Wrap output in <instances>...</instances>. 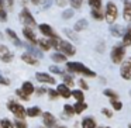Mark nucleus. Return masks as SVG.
Here are the masks:
<instances>
[{
    "label": "nucleus",
    "instance_id": "nucleus-1",
    "mask_svg": "<svg viewBox=\"0 0 131 128\" xmlns=\"http://www.w3.org/2000/svg\"><path fill=\"white\" fill-rule=\"evenodd\" d=\"M66 69H68L69 72L80 73V75L88 76V77H94L96 76V73H94L93 71H90L88 66H85L83 63H80V62H66Z\"/></svg>",
    "mask_w": 131,
    "mask_h": 128
},
{
    "label": "nucleus",
    "instance_id": "nucleus-2",
    "mask_svg": "<svg viewBox=\"0 0 131 128\" xmlns=\"http://www.w3.org/2000/svg\"><path fill=\"white\" fill-rule=\"evenodd\" d=\"M7 108L17 117V120H26L27 114H26V108L23 107L21 104H18L17 101H9L7 103Z\"/></svg>",
    "mask_w": 131,
    "mask_h": 128
},
{
    "label": "nucleus",
    "instance_id": "nucleus-3",
    "mask_svg": "<svg viewBox=\"0 0 131 128\" xmlns=\"http://www.w3.org/2000/svg\"><path fill=\"white\" fill-rule=\"evenodd\" d=\"M117 16H118V10H117V6L111 2H108L107 6H106V11H104V18L108 24H113L116 21Z\"/></svg>",
    "mask_w": 131,
    "mask_h": 128
},
{
    "label": "nucleus",
    "instance_id": "nucleus-4",
    "mask_svg": "<svg viewBox=\"0 0 131 128\" xmlns=\"http://www.w3.org/2000/svg\"><path fill=\"white\" fill-rule=\"evenodd\" d=\"M110 56H111V62L113 63H121L125 56V48L123 45H114L113 49H111Z\"/></svg>",
    "mask_w": 131,
    "mask_h": 128
},
{
    "label": "nucleus",
    "instance_id": "nucleus-5",
    "mask_svg": "<svg viewBox=\"0 0 131 128\" xmlns=\"http://www.w3.org/2000/svg\"><path fill=\"white\" fill-rule=\"evenodd\" d=\"M20 20H21V23H23L26 27H30V28L37 27V21H35V18L32 17V14L30 13L28 9H23V10H21Z\"/></svg>",
    "mask_w": 131,
    "mask_h": 128
},
{
    "label": "nucleus",
    "instance_id": "nucleus-6",
    "mask_svg": "<svg viewBox=\"0 0 131 128\" xmlns=\"http://www.w3.org/2000/svg\"><path fill=\"white\" fill-rule=\"evenodd\" d=\"M57 48L59 49V52H61L62 55H65V56H73V55L76 54V49H75V46L72 45L71 42H68V41L59 40Z\"/></svg>",
    "mask_w": 131,
    "mask_h": 128
},
{
    "label": "nucleus",
    "instance_id": "nucleus-7",
    "mask_svg": "<svg viewBox=\"0 0 131 128\" xmlns=\"http://www.w3.org/2000/svg\"><path fill=\"white\" fill-rule=\"evenodd\" d=\"M120 75L124 80H130L131 79V56L127 61L121 62V68H120Z\"/></svg>",
    "mask_w": 131,
    "mask_h": 128
},
{
    "label": "nucleus",
    "instance_id": "nucleus-8",
    "mask_svg": "<svg viewBox=\"0 0 131 128\" xmlns=\"http://www.w3.org/2000/svg\"><path fill=\"white\" fill-rule=\"evenodd\" d=\"M41 115H42V122L47 128H54L57 125V118H55V115L52 113L47 111V113H42Z\"/></svg>",
    "mask_w": 131,
    "mask_h": 128
},
{
    "label": "nucleus",
    "instance_id": "nucleus-9",
    "mask_svg": "<svg viewBox=\"0 0 131 128\" xmlns=\"http://www.w3.org/2000/svg\"><path fill=\"white\" fill-rule=\"evenodd\" d=\"M40 31L42 32L45 37H48V40H51V38H58V35L55 34V31L52 30V27L48 26V24H40Z\"/></svg>",
    "mask_w": 131,
    "mask_h": 128
},
{
    "label": "nucleus",
    "instance_id": "nucleus-10",
    "mask_svg": "<svg viewBox=\"0 0 131 128\" xmlns=\"http://www.w3.org/2000/svg\"><path fill=\"white\" fill-rule=\"evenodd\" d=\"M0 59L3 62H12V59H13V54L4 45H0Z\"/></svg>",
    "mask_w": 131,
    "mask_h": 128
},
{
    "label": "nucleus",
    "instance_id": "nucleus-11",
    "mask_svg": "<svg viewBox=\"0 0 131 128\" xmlns=\"http://www.w3.org/2000/svg\"><path fill=\"white\" fill-rule=\"evenodd\" d=\"M35 77H37L38 82L41 83H48V85H55V79L48 73H35Z\"/></svg>",
    "mask_w": 131,
    "mask_h": 128
},
{
    "label": "nucleus",
    "instance_id": "nucleus-12",
    "mask_svg": "<svg viewBox=\"0 0 131 128\" xmlns=\"http://www.w3.org/2000/svg\"><path fill=\"white\" fill-rule=\"evenodd\" d=\"M23 35L26 37V40L28 41V42L37 44V37H35V34L32 32V30L30 28V27H24L23 28Z\"/></svg>",
    "mask_w": 131,
    "mask_h": 128
},
{
    "label": "nucleus",
    "instance_id": "nucleus-13",
    "mask_svg": "<svg viewBox=\"0 0 131 128\" xmlns=\"http://www.w3.org/2000/svg\"><path fill=\"white\" fill-rule=\"evenodd\" d=\"M57 93L59 94L61 97H63V99H69V97H71V90H69V87H66L63 83L57 87Z\"/></svg>",
    "mask_w": 131,
    "mask_h": 128
},
{
    "label": "nucleus",
    "instance_id": "nucleus-14",
    "mask_svg": "<svg viewBox=\"0 0 131 128\" xmlns=\"http://www.w3.org/2000/svg\"><path fill=\"white\" fill-rule=\"evenodd\" d=\"M20 90L23 91L24 94H27V96L30 97V96H31V94L35 91V89H34V86H32V83H31V82H24Z\"/></svg>",
    "mask_w": 131,
    "mask_h": 128
},
{
    "label": "nucleus",
    "instance_id": "nucleus-15",
    "mask_svg": "<svg viewBox=\"0 0 131 128\" xmlns=\"http://www.w3.org/2000/svg\"><path fill=\"white\" fill-rule=\"evenodd\" d=\"M124 20L131 21V0H124Z\"/></svg>",
    "mask_w": 131,
    "mask_h": 128
},
{
    "label": "nucleus",
    "instance_id": "nucleus-16",
    "mask_svg": "<svg viewBox=\"0 0 131 128\" xmlns=\"http://www.w3.org/2000/svg\"><path fill=\"white\" fill-rule=\"evenodd\" d=\"M26 114L27 117H31V118H34V117H38L42 114V111H41L40 107H37V106H34V107H30L26 110Z\"/></svg>",
    "mask_w": 131,
    "mask_h": 128
},
{
    "label": "nucleus",
    "instance_id": "nucleus-17",
    "mask_svg": "<svg viewBox=\"0 0 131 128\" xmlns=\"http://www.w3.org/2000/svg\"><path fill=\"white\" fill-rule=\"evenodd\" d=\"M21 59H23L26 63H28V65H38V59H35L34 55L27 54V52H26V54L21 55Z\"/></svg>",
    "mask_w": 131,
    "mask_h": 128
},
{
    "label": "nucleus",
    "instance_id": "nucleus-18",
    "mask_svg": "<svg viewBox=\"0 0 131 128\" xmlns=\"http://www.w3.org/2000/svg\"><path fill=\"white\" fill-rule=\"evenodd\" d=\"M121 45L124 46V48L131 45V27L125 30V32L123 34V44H121Z\"/></svg>",
    "mask_w": 131,
    "mask_h": 128
},
{
    "label": "nucleus",
    "instance_id": "nucleus-19",
    "mask_svg": "<svg viewBox=\"0 0 131 128\" xmlns=\"http://www.w3.org/2000/svg\"><path fill=\"white\" fill-rule=\"evenodd\" d=\"M86 108H88V104H86L85 101H76V104H73L75 114H82Z\"/></svg>",
    "mask_w": 131,
    "mask_h": 128
},
{
    "label": "nucleus",
    "instance_id": "nucleus-20",
    "mask_svg": "<svg viewBox=\"0 0 131 128\" xmlns=\"http://www.w3.org/2000/svg\"><path fill=\"white\" fill-rule=\"evenodd\" d=\"M92 17L94 18V20H103V18H104V11H103L102 10V7H100V9H92Z\"/></svg>",
    "mask_w": 131,
    "mask_h": 128
},
{
    "label": "nucleus",
    "instance_id": "nucleus-21",
    "mask_svg": "<svg viewBox=\"0 0 131 128\" xmlns=\"http://www.w3.org/2000/svg\"><path fill=\"white\" fill-rule=\"evenodd\" d=\"M6 34L9 35V38H10V40H12L13 42H14L16 45H17V46H20V45H21V41L18 40L17 34H16V32L13 31V30H10V28H9V30H6Z\"/></svg>",
    "mask_w": 131,
    "mask_h": 128
},
{
    "label": "nucleus",
    "instance_id": "nucleus-22",
    "mask_svg": "<svg viewBox=\"0 0 131 128\" xmlns=\"http://www.w3.org/2000/svg\"><path fill=\"white\" fill-rule=\"evenodd\" d=\"M82 128H96V121L93 118H85L82 121Z\"/></svg>",
    "mask_w": 131,
    "mask_h": 128
},
{
    "label": "nucleus",
    "instance_id": "nucleus-23",
    "mask_svg": "<svg viewBox=\"0 0 131 128\" xmlns=\"http://www.w3.org/2000/svg\"><path fill=\"white\" fill-rule=\"evenodd\" d=\"M52 61L54 62H57V63H62V62H66V56L65 55H62L61 52H55L54 55H52Z\"/></svg>",
    "mask_w": 131,
    "mask_h": 128
},
{
    "label": "nucleus",
    "instance_id": "nucleus-24",
    "mask_svg": "<svg viewBox=\"0 0 131 128\" xmlns=\"http://www.w3.org/2000/svg\"><path fill=\"white\" fill-rule=\"evenodd\" d=\"M37 45L40 46L42 51H49V49H51V45H49L48 40H37Z\"/></svg>",
    "mask_w": 131,
    "mask_h": 128
},
{
    "label": "nucleus",
    "instance_id": "nucleus-25",
    "mask_svg": "<svg viewBox=\"0 0 131 128\" xmlns=\"http://www.w3.org/2000/svg\"><path fill=\"white\" fill-rule=\"evenodd\" d=\"M86 27H88V21H86L85 18H82V20L76 21V24H75V31H82Z\"/></svg>",
    "mask_w": 131,
    "mask_h": 128
},
{
    "label": "nucleus",
    "instance_id": "nucleus-26",
    "mask_svg": "<svg viewBox=\"0 0 131 128\" xmlns=\"http://www.w3.org/2000/svg\"><path fill=\"white\" fill-rule=\"evenodd\" d=\"M104 96L110 97V100H118V94H117V91L111 90V89H104Z\"/></svg>",
    "mask_w": 131,
    "mask_h": 128
},
{
    "label": "nucleus",
    "instance_id": "nucleus-27",
    "mask_svg": "<svg viewBox=\"0 0 131 128\" xmlns=\"http://www.w3.org/2000/svg\"><path fill=\"white\" fill-rule=\"evenodd\" d=\"M71 96H73L76 99V101H85V94L82 90H73L71 93Z\"/></svg>",
    "mask_w": 131,
    "mask_h": 128
},
{
    "label": "nucleus",
    "instance_id": "nucleus-28",
    "mask_svg": "<svg viewBox=\"0 0 131 128\" xmlns=\"http://www.w3.org/2000/svg\"><path fill=\"white\" fill-rule=\"evenodd\" d=\"M110 31H111V34L114 35V37H123V28L120 26H111V28H110Z\"/></svg>",
    "mask_w": 131,
    "mask_h": 128
},
{
    "label": "nucleus",
    "instance_id": "nucleus-29",
    "mask_svg": "<svg viewBox=\"0 0 131 128\" xmlns=\"http://www.w3.org/2000/svg\"><path fill=\"white\" fill-rule=\"evenodd\" d=\"M6 20H7V13L4 10L3 0H0V21H6Z\"/></svg>",
    "mask_w": 131,
    "mask_h": 128
},
{
    "label": "nucleus",
    "instance_id": "nucleus-30",
    "mask_svg": "<svg viewBox=\"0 0 131 128\" xmlns=\"http://www.w3.org/2000/svg\"><path fill=\"white\" fill-rule=\"evenodd\" d=\"M63 113H65V115H69V117H72V115L75 114L73 106H71V104H65V106H63Z\"/></svg>",
    "mask_w": 131,
    "mask_h": 128
},
{
    "label": "nucleus",
    "instance_id": "nucleus-31",
    "mask_svg": "<svg viewBox=\"0 0 131 128\" xmlns=\"http://www.w3.org/2000/svg\"><path fill=\"white\" fill-rule=\"evenodd\" d=\"M0 128H14V125H13V122L10 121V120L3 118L0 121Z\"/></svg>",
    "mask_w": 131,
    "mask_h": 128
},
{
    "label": "nucleus",
    "instance_id": "nucleus-32",
    "mask_svg": "<svg viewBox=\"0 0 131 128\" xmlns=\"http://www.w3.org/2000/svg\"><path fill=\"white\" fill-rule=\"evenodd\" d=\"M110 104H111V107H113L116 111H120L123 108V104H121L120 100H110Z\"/></svg>",
    "mask_w": 131,
    "mask_h": 128
},
{
    "label": "nucleus",
    "instance_id": "nucleus-33",
    "mask_svg": "<svg viewBox=\"0 0 131 128\" xmlns=\"http://www.w3.org/2000/svg\"><path fill=\"white\" fill-rule=\"evenodd\" d=\"M13 125H14V128H28L26 120H16Z\"/></svg>",
    "mask_w": 131,
    "mask_h": 128
},
{
    "label": "nucleus",
    "instance_id": "nucleus-34",
    "mask_svg": "<svg viewBox=\"0 0 131 128\" xmlns=\"http://www.w3.org/2000/svg\"><path fill=\"white\" fill-rule=\"evenodd\" d=\"M63 85L66 86V87H72V86H73V79H72L71 76H69V75H63Z\"/></svg>",
    "mask_w": 131,
    "mask_h": 128
},
{
    "label": "nucleus",
    "instance_id": "nucleus-35",
    "mask_svg": "<svg viewBox=\"0 0 131 128\" xmlns=\"http://www.w3.org/2000/svg\"><path fill=\"white\" fill-rule=\"evenodd\" d=\"M89 4L92 9H100L102 7V0H89Z\"/></svg>",
    "mask_w": 131,
    "mask_h": 128
},
{
    "label": "nucleus",
    "instance_id": "nucleus-36",
    "mask_svg": "<svg viewBox=\"0 0 131 128\" xmlns=\"http://www.w3.org/2000/svg\"><path fill=\"white\" fill-rule=\"evenodd\" d=\"M16 94H17V97H18V99H21L23 101H28V100H30V97L27 96V94H24L20 89H18V90H16Z\"/></svg>",
    "mask_w": 131,
    "mask_h": 128
},
{
    "label": "nucleus",
    "instance_id": "nucleus-37",
    "mask_svg": "<svg viewBox=\"0 0 131 128\" xmlns=\"http://www.w3.org/2000/svg\"><path fill=\"white\" fill-rule=\"evenodd\" d=\"M47 93H48V96H49V99H51V100H55L57 97H59V94L57 93V90H52V89H49Z\"/></svg>",
    "mask_w": 131,
    "mask_h": 128
},
{
    "label": "nucleus",
    "instance_id": "nucleus-38",
    "mask_svg": "<svg viewBox=\"0 0 131 128\" xmlns=\"http://www.w3.org/2000/svg\"><path fill=\"white\" fill-rule=\"evenodd\" d=\"M68 3H71V6L73 7V9H79L82 2H80V0H69Z\"/></svg>",
    "mask_w": 131,
    "mask_h": 128
},
{
    "label": "nucleus",
    "instance_id": "nucleus-39",
    "mask_svg": "<svg viewBox=\"0 0 131 128\" xmlns=\"http://www.w3.org/2000/svg\"><path fill=\"white\" fill-rule=\"evenodd\" d=\"M102 113L104 114V115L107 117V118H111V117H113V111L108 110V108H102Z\"/></svg>",
    "mask_w": 131,
    "mask_h": 128
},
{
    "label": "nucleus",
    "instance_id": "nucleus-40",
    "mask_svg": "<svg viewBox=\"0 0 131 128\" xmlns=\"http://www.w3.org/2000/svg\"><path fill=\"white\" fill-rule=\"evenodd\" d=\"M79 86H80V89H82V90H88V89H89L88 83H86L83 79H80V80H79Z\"/></svg>",
    "mask_w": 131,
    "mask_h": 128
},
{
    "label": "nucleus",
    "instance_id": "nucleus-41",
    "mask_svg": "<svg viewBox=\"0 0 131 128\" xmlns=\"http://www.w3.org/2000/svg\"><path fill=\"white\" fill-rule=\"evenodd\" d=\"M72 16H73V11H72V10H65L63 14H62V17L63 18H71Z\"/></svg>",
    "mask_w": 131,
    "mask_h": 128
},
{
    "label": "nucleus",
    "instance_id": "nucleus-42",
    "mask_svg": "<svg viewBox=\"0 0 131 128\" xmlns=\"http://www.w3.org/2000/svg\"><path fill=\"white\" fill-rule=\"evenodd\" d=\"M0 85L9 86V85H10V80L7 79V77H3V76H0Z\"/></svg>",
    "mask_w": 131,
    "mask_h": 128
},
{
    "label": "nucleus",
    "instance_id": "nucleus-43",
    "mask_svg": "<svg viewBox=\"0 0 131 128\" xmlns=\"http://www.w3.org/2000/svg\"><path fill=\"white\" fill-rule=\"evenodd\" d=\"M49 71H51L52 72V73H61V69L59 68H58V66H49Z\"/></svg>",
    "mask_w": 131,
    "mask_h": 128
},
{
    "label": "nucleus",
    "instance_id": "nucleus-44",
    "mask_svg": "<svg viewBox=\"0 0 131 128\" xmlns=\"http://www.w3.org/2000/svg\"><path fill=\"white\" fill-rule=\"evenodd\" d=\"M57 4H58V6H61V7H63V6L68 4V0H57Z\"/></svg>",
    "mask_w": 131,
    "mask_h": 128
},
{
    "label": "nucleus",
    "instance_id": "nucleus-45",
    "mask_svg": "<svg viewBox=\"0 0 131 128\" xmlns=\"http://www.w3.org/2000/svg\"><path fill=\"white\" fill-rule=\"evenodd\" d=\"M44 93H47V90L44 87H38L37 89V94H38V96H42Z\"/></svg>",
    "mask_w": 131,
    "mask_h": 128
},
{
    "label": "nucleus",
    "instance_id": "nucleus-46",
    "mask_svg": "<svg viewBox=\"0 0 131 128\" xmlns=\"http://www.w3.org/2000/svg\"><path fill=\"white\" fill-rule=\"evenodd\" d=\"M6 2H7V6H9V7L13 6V0H6Z\"/></svg>",
    "mask_w": 131,
    "mask_h": 128
},
{
    "label": "nucleus",
    "instance_id": "nucleus-47",
    "mask_svg": "<svg viewBox=\"0 0 131 128\" xmlns=\"http://www.w3.org/2000/svg\"><path fill=\"white\" fill-rule=\"evenodd\" d=\"M31 2H32V3H35V4H37L38 2H40V0H31Z\"/></svg>",
    "mask_w": 131,
    "mask_h": 128
},
{
    "label": "nucleus",
    "instance_id": "nucleus-48",
    "mask_svg": "<svg viewBox=\"0 0 131 128\" xmlns=\"http://www.w3.org/2000/svg\"><path fill=\"white\" fill-rule=\"evenodd\" d=\"M54 128H66V127H54Z\"/></svg>",
    "mask_w": 131,
    "mask_h": 128
},
{
    "label": "nucleus",
    "instance_id": "nucleus-49",
    "mask_svg": "<svg viewBox=\"0 0 131 128\" xmlns=\"http://www.w3.org/2000/svg\"><path fill=\"white\" fill-rule=\"evenodd\" d=\"M128 128H131V124H130V125H128Z\"/></svg>",
    "mask_w": 131,
    "mask_h": 128
},
{
    "label": "nucleus",
    "instance_id": "nucleus-50",
    "mask_svg": "<svg viewBox=\"0 0 131 128\" xmlns=\"http://www.w3.org/2000/svg\"><path fill=\"white\" fill-rule=\"evenodd\" d=\"M130 96H131V91H130Z\"/></svg>",
    "mask_w": 131,
    "mask_h": 128
},
{
    "label": "nucleus",
    "instance_id": "nucleus-51",
    "mask_svg": "<svg viewBox=\"0 0 131 128\" xmlns=\"http://www.w3.org/2000/svg\"><path fill=\"white\" fill-rule=\"evenodd\" d=\"M80 2H83V0H80Z\"/></svg>",
    "mask_w": 131,
    "mask_h": 128
},
{
    "label": "nucleus",
    "instance_id": "nucleus-52",
    "mask_svg": "<svg viewBox=\"0 0 131 128\" xmlns=\"http://www.w3.org/2000/svg\"><path fill=\"white\" fill-rule=\"evenodd\" d=\"M96 128H97V127H96ZM100 128H102V127H100Z\"/></svg>",
    "mask_w": 131,
    "mask_h": 128
}]
</instances>
